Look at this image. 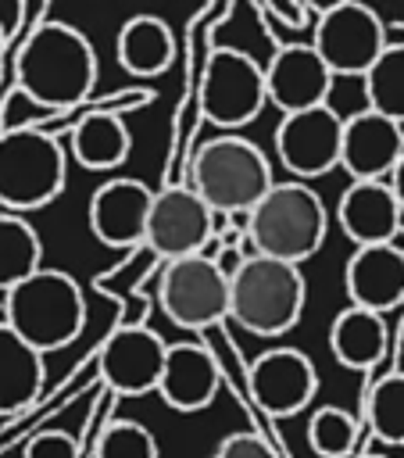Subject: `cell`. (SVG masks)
<instances>
[{"mask_svg":"<svg viewBox=\"0 0 404 458\" xmlns=\"http://www.w3.org/2000/svg\"><path fill=\"white\" fill-rule=\"evenodd\" d=\"M222 386V372L218 361L207 347L200 344H168V358H164V372L157 383L161 401L172 411H204L215 394Z\"/></svg>","mask_w":404,"mask_h":458,"instance_id":"cell-19","label":"cell"},{"mask_svg":"<svg viewBox=\"0 0 404 458\" xmlns=\"http://www.w3.org/2000/svg\"><path fill=\"white\" fill-rule=\"evenodd\" d=\"M4 322L36 351L72 344L86 326V301L79 283L61 268H39L4 293Z\"/></svg>","mask_w":404,"mask_h":458,"instance_id":"cell-5","label":"cell"},{"mask_svg":"<svg viewBox=\"0 0 404 458\" xmlns=\"http://www.w3.org/2000/svg\"><path fill=\"white\" fill-rule=\"evenodd\" d=\"M150 208H154V190L143 179L132 175H114L107 182H100L89 197V233L104 243V247H136L147 240V222H150Z\"/></svg>","mask_w":404,"mask_h":458,"instance_id":"cell-14","label":"cell"},{"mask_svg":"<svg viewBox=\"0 0 404 458\" xmlns=\"http://www.w3.org/2000/svg\"><path fill=\"white\" fill-rule=\"evenodd\" d=\"M4 39H7V32H4V21H0V50H4Z\"/></svg>","mask_w":404,"mask_h":458,"instance_id":"cell-32","label":"cell"},{"mask_svg":"<svg viewBox=\"0 0 404 458\" xmlns=\"http://www.w3.org/2000/svg\"><path fill=\"white\" fill-rule=\"evenodd\" d=\"M404 157V122L379 114L372 107L343 118L340 168L350 179H390Z\"/></svg>","mask_w":404,"mask_h":458,"instance_id":"cell-15","label":"cell"},{"mask_svg":"<svg viewBox=\"0 0 404 458\" xmlns=\"http://www.w3.org/2000/svg\"><path fill=\"white\" fill-rule=\"evenodd\" d=\"M43 379V351H36L7 322H0V415H18L21 408H29L39 397Z\"/></svg>","mask_w":404,"mask_h":458,"instance_id":"cell-22","label":"cell"},{"mask_svg":"<svg viewBox=\"0 0 404 458\" xmlns=\"http://www.w3.org/2000/svg\"><path fill=\"white\" fill-rule=\"evenodd\" d=\"M161 311L182 329H207L229 318V276L207 254L172 258L157 279Z\"/></svg>","mask_w":404,"mask_h":458,"instance_id":"cell-7","label":"cell"},{"mask_svg":"<svg viewBox=\"0 0 404 458\" xmlns=\"http://www.w3.org/2000/svg\"><path fill=\"white\" fill-rule=\"evenodd\" d=\"M247 379L257 408L272 419H290L304 411L318 390V372L311 358L297 347H272L257 354Z\"/></svg>","mask_w":404,"mask_h":458,"instance_id":"cell-13","label":"cell"},{"mask_svg":"<svg viewBox=\"0 0 404 458\" xmlns=\"http://www.w3.org/2000/svg\"><path fill=\"white\" fill-rule=\"evenodd\" d=\"M361 458H386V454H361Z\"/></svg>","mask_w":404,"mask_h":458,"instance_id":"cell-33","label":"cell"},{"mask_svg":"<svg viewBox=\"0 0 404 458\" xmlns=\"http://www.w3.org/2000/svg\"><path fill=\"white\" fill-rule=\"evenodd\" d=\"M211 236H215V211L189 182L164 186L154 193L147 240H143V247L154 258L172 261V258H186V254H204Z\"/></svg>","mask_w":404,"mask_h":458,"instance_id":"cell-10","label":"cell"},{"mask_svg":"<svg viewBox=\"0 0 404 458\" xmlns=\"http://www.w3.org/2000/svg\"><path fill=\"white\" fill-rule=\"evenodd\" d=\"M365 4H372V0H365Z\"/></svg>","mask_w":404,"mask_h":458,"instance_id":"cell-34","label":"cell"},{"mask_svg":"<svg viewBox=\"0 0 404 458\" xmlns=\"http://www.w3.org/2000/svg\"><path fill=\"white\" fill-rule=\"evenodd\" d=\"M114 57L118 64L136 79H154L172 68L175 61V36L164 18L157 14H132L122 21L114 36Z\"/></svg>","mask_w":404,"mask_h":458,"instance_id":"cell-21","label":"cell"},{"mask_svg":"<svg viewBox=\"0 0 404 458\" xmlns=\"http://www.w3.org/2000/svg\"><path fill=\"white\" fill-rule=\"evenodd\" d=\"M68 150H72L75 165H82L89 172H111V168L125 165V157L132 150V132L125 129V122L114 111H86L68 136Z\"/></svg>","mask_w":404,"mask_h":458,"instance_id":"cell-23","label":"cell"},{"mask_svg":"<svg viewBox=\"0 0 404 458\" xmlns=\"http://www.w3.org/2000/svg\"><path fill=\"white\" fill-rule=\"evenodd\" d=\"M164 358H168V344L154 329L122 326L104 340L97 354V369L104 386H111L118 397H143V394H157Z\"/></svg>","mask_w":404,"mask_h":458,"instance_id":"cell-12","label":"cell"},{"mask_svg":"<svg viewBox=\"0 0 404 458\" xmlns=\"http://www.w3.org/2000/svg\"><path fill=\"white\" fill-rule=\"evenodd\" d=\"M68 157L64 147L32 125H14L0 132V208L36 211L57 200L64 190Z\"/></svg>","mask_w":404,"mask_h":458,"instance_id":"cell-6","label":"cell"},{"mask_svg":"<svg viewBox=\"0 0 404 458\" xmlns=\"http://www.w3.org/2000/svg\"><path fill=\"white\" fill-rule=\"evenodd\" d=\"M39 268H43L39 233L18 211H0V290L7 293Z\"/></svg>","mask_w":404,"mask_h":458,"instance_id":"cell-24","label":"cell"},{"mask_svg":"<svg viewBox=\"0 0 404 458\" xmlns=\"http://www.w3.org/2000/svg\"><path fill=\"white\" fill-rule=\"evenodd\" d=\"M97 458H157V440L143 422L114 419L97 440Z\"/></svg>","mask_w":404,"mask_h":458,"instance_id":"cell-28","label":"cell"},{"mask_svg":"<svg viewBox=\"0 0 404 458\" xmlns=\"http://www.w3.org/2000/svg\"><path fill=\"white\" fill-rule=\"evenodd\" d=\"M268 104L265 68L236 47L211 50L200 79V111L222 129H240L254 122Z\"/></svg>","mask_w":404,"mask_h":458,"instance_id":"cell-8","label":"cell"},{"mask_svg":"<svg viewBox=\"0 0 404 458\" xmlns=\"http://www.w3.org/2000/svg\"><path fill=\"white\" fill-rule=\"evenodd\" d=\"M340 147L343 114H336L329 104L290 111L275 125V154L282 168L293 172V179H318L340 168Z\"/></svg>","mask_w":404,"mask_h":458,"instance_id":"cell-11","label":"cell"},{"mask_svg":"<svg viewBox=\"0 0 404 458\" xmlns=\"http://www.w3.org/2000/svg\"><path fill=\"white\" fill-rule=\"evenodd\" d=\"M361 82L372 111L404 122V43H386L375 64L361 75Z\"/></svg>","mask_w":404,"mask_h":458,"instance_id":"cell-25","label":"cell"},{"mask_svg":"<svg viewBox=\"0 0 404 458\" xmlns=\"http://www.w3.org/2000/svg\"><path fill=\"white\" fill-rule=\"evenodd\" d=\"M211 458H275V454H272V447H268L257 433L243 429V433H229V437H222Z\"/></svg>","mask_w":404,"mask_h":458,"instance_id":"cell-30","label":"cell"},{"mask_svg":"<svg viewBox=\"0 0 404 458\" xmlns=\"http://www.w3.org/2000/svg\"><path fill=\"white\" fill-rule=\"evenodd\" d=\"M325 233H329V211L304 179L275 182L247 211V240L254 254L300 265L318 254Z\"/></svg>","mask_w":404,"mask_h":458,"instance_id":"cell-3","label":"cell"},{"mask_svg":"<svg viewBox=\"0 0 404 458\" xmlns=\"http://www.w3.org/2000/svg\"><path fill=\"white\" fill-rule=\"evenodd\" d=\"M336 222L350 243H390L404 229V208L390 179H350L340 193Z\"/></svg>","mask_w":404,"mask_h":458,"instance_id":"cell-17","label":"cell"},{"mask_svg":"<svg viewBox=\"0 0 404 458\" xmlns=\"http://www.w3.org/2000/svg\"><path fill=\"white\" fill-rule=\"evenodd\" d=\"M365 419L375 440L404 447V372H390L368 390Z\"/></svg>","mask_w":404,"mask_h":458,"instance_id":"cell-26","label":"cell"},{"mask_svg":"<svg viewBox=\"0 0 404 458\" xmlns=\"http://www.w3.org/2000/svg\"><path fill=\"white\" fill-rule=\"evenodd\" d=\"M358 440V419L336 404H322L307 419V444L318 458H347Z\"/></svg>","mask_w":404,"mask_h":458,"instance_id":"cell-27","label":"cell"},{"mask_svg":"<svg viewBox=\"0 0 404 458\" xmlns=\"http://www.w3.org/2000/svg\"><path fill=\"white\" fill-rule=\"evenodd\" d=\"M386 43V25L365 0H336L322 7L311 39L332 75H365Z\"/></svg>","mask_w":404,"mask_h":458,"instance_id":"cell-9","label":"cell"},{"mask_svg":"<svg viewBox=\"0 0 404 458\" xmlns=\"http://www.w3.org/2000/svg\"><path fill=\"white\" fill-rule=\"evenodd\" d=\"M386 347H390L386 318L372 308L347 304L329 326V351L343 369L368 372L386 358Z\"/></svg>","mask_w":404,"mask_h":458,"instance_id":"cell-20","label":"cell"},{"mask_svg":"<svg viewBox=\"0 0 404 458\" xmlns=\"http://www.w3.org/2000/svg\"><path fill=\"white\" fill-rule=\"evenodd\" d=\"M189 186L215 215H247L275 186V179L265 150L254 140L225 132L197 147L189 161Z\"/></svg>","mask_w":404,"mask_h":458,"instance_id":"cell-4","label":"cell"},{"mask_svg":"<svg viewBox=\"0 0 404 458\" xmlns=\"http://www.w3.org/2000/svg\"><path fill=\"white\" fill-rule=\"evenodd\" d=\"M343 286L350 304L379 315L404 304V250L397 243H365L347 258Z\"/></svg>","mask_w":404,"mask_h":458,"instance_id":"cell-18","label":"cell"},{"mask_svg":"<svg viewBox=\"0 0 404 458\" xmlns=\"http://www.w3.org/2000/svg\"><path fill=\"white\" fill-rule=\"evenodd\" d=\"M390 186H393V193H397V200H400V208H404V157H400L397 168L390 172Z\"/></svg>","mask_w":404,"mask_h":458,"instance_id":"cell-31","label":"cell"},{"mask_svg":"<svg viewBox=\"0 0 404 458\" xmlns=\"http://www.w3.org/2000/svg\"><path fill=\"white\" fill-rule=\"evenodd\" d=\"M18 89L43 111L79 104L97 82L93 43L68 21H43L18 54Z\"/></svg>","mask_w":404,"mask_h":458,"instance_id":"cell-1","label":"cell"},{"mask_svg":"<svg viewBox=\"0 0 404 458\" xmlns=\"http://www.w3.org/2000/svg\"><path fill=\"white\" fill-rule=\"evenodd\" d=\"M332 68L322 61V54L311 43H290L272 54L265 64V82H268V104L279 107L282 114L304 111L329 104L332 89Z\"/></svg>","mask_w":404,"mask_h":458,"instance_id":"cell-16","label":"cell"},{"mask_svg":"<svg viewBox=\"0 0 404 458\" xmlns=\"http://www.w3.org/2000/svg\"><path fill=\"white\" fill-rule=\"evenodd\" d=\"M21 458H79V440L64 429H43L25 444Z\"/></svg>","mask_w":404,"mask_h":458,"instance_id":"cell-29","label":"cell"},{"mask_svg":"<svg viewBox=\"0 0 404 458\" xmlns=\"http://www.w3.org/2000/svg\"><path fill=\"white\" fill-rule=\"evenodd\" d=\"M307 301V283L300 265L247 254L229 276V318L254 336H282L300 322Z\"/></svg>","mask_w":404,"mask_h":458,"instance_id":"cell-2","label":"cell"}]
</instances>
